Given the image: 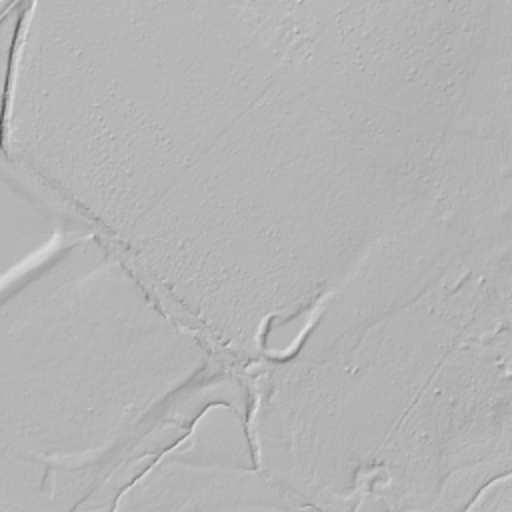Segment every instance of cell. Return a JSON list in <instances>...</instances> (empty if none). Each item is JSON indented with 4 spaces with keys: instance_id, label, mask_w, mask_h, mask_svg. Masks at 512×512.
<instances>
[{
    "instance_id": "cell-1",
    "label": "cell",
    "mask_w": 512,
    "mask_h": 512,
    "mask_svg": "<svg viewBox=\"0 0 512 512\" xmlns=\"http://www.w3.org/2000/svg\"><path fill=\"white\" fill-rule=\"evenodd\" d=\"M84 238L30 270L18 290H4L2 464L20 468L4 482L78 456L88 462L106 446L152 456L166 442L140 430L156 436L192 420V414L174 422L156 414H168L164 406L174 390L204 366L200 340L184 334L150 294L128 318L112 322L140 282L120 306L110 310L108 302L96 322L102 306H94V284L88 306H80Z\"/></svg>"
}]
</instances>
